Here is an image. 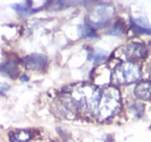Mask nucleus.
<instances>
[{"label": "nucleus", "instance_id": "obj_5", "mask_svg": "<svg viewBox=\"0 0 151 142\" xmlns=\"http://www.w3.org/2000/svg\"><path fill=\"white\" fill-rule=\"evenodd\" d=\"M47 62V56L42 54L34 53L27 56L24 60L25 67L29 70H36L44 67Z\"/></svg>", "mask_w": 151, "mask_h": 142}, {"label": "nucleus", "instance_id": "obj_9", "mask_svg": "<svg viewBox=\"0 0 151 142\" xmlns=\"http://www.w3.org/2000/svg\"><path fill=\"white\" fill-rule=\"evenodd\" d=\"M1 70L7 76L14 78L17 76V67L13 62H6L1 67Z\"/></svg>", "mask_w": 151, "mask_h": 142}, {"label": "nucleus", "instance_id": "obj_3", "mask_svg": "<svg viewBox=\"0 0 151 142\" xmlns=\"http://www.w3.org/2000/svg\"><path fill=\"white\" fill-rule=\"evenodd\" d=\"M113 8L110 5H101L97 6L93 11V18L96 19V21L92 23L93 27L99 28L105 25L110 21V17L113 14Z\"/></svg>", "mask_w": 151, "mask_h": 142}, {"label": "nucleus", "instance_id": "obj_11", "mask_svg": "<svg viewBox=\"0 0 151 142\" xmlns=\"http://www.w3.org/2000/svg\"><path fill=\"white\" fill-rule=\"evenodd\" d=\"M105 56V52L103 51L102 50H100V49H97L96 52L95 54H94L93 56V61L95 62H100V61L104 59Z\"/></svg>", "mask_w": 151, "mask_h": 142}, {"label": "nucleus", "instance_id": "obj_6", "mask_svg": "<svg viewBox=\"0 0 151 142\" xmlns=\"http://www.w3.org/2000/svg\"><path fill=\"white\" fill-rule=\"evenodd\" d=\"M134 94L139 100L150 101L151 99L150 81H145L138 84L135 87Z\"/></svg>", "mask_w": 151, "mask_h": 142}, {"label": "nucleus", "instance_id": "obj_4", "mask_svg": "<svg viewBox=\"0 0 151 142\" xmlns=\"http://www.w3.org/2000/svg\"><path fill=\"white\" fill-rule=\"evenodd\" d=\"M124 54L129 59H144L147 56V50L142 43H131L124 50Z\"/></svg>", "mask_w": 151, "mask_h": 142}, {"label": "nucleus", "instance_id": "obj_12", "mask_svg": "<svg viewBox=\"0 0 151 142\" xmlns=\"http://www.w3.org/2000/svg\"><path fill=\"white\" fill-rule=\"evenodd\" d=\"M123 33V27L121 24H116L113 28L110 30L109 34L110 35H114V36H118V35L121 34Z\"/></svg>", "mask_w": 151, "mask_h": 142}, {"label": "nucleus", "instance_id": "obj_10", "mask_svg": "<svg viewBox=\"0 0 151 142\" xmlns=\"http://www.w3.org/2000/svg\"><path fill=\"white\" fill-rule=\"evenodd\" d=\"M11 138H12L11 139L12 142H27L30 140V136L28 132L21 130L14 133L11 136Z\"/></svg>", "mask_w": 151, "mask_h": 142}, {"label": "nucleus", "instance_id": "obj_13", "mask_svg": "<svg viewBox=\"0 0 151 142\" xmlns=\"http://www.w3.org/2000/svg\"><path fill=\"white\" fill-rule=\"evenodd\" d=\"M10 86L6 83H4V82H0V95H2V94L5 93V92L9 90Z\"/></svg>", "mask_w": 151, "mask_h": 142}, {"label": "nucleus", "instance_id": "obj_7", "mask_svg": "<svg viewBox=\"0 0 151 142\" xmlns=\"http://www.w3.org/2000/svg\"><path fill=\"white\" fill-rule=\"evenodd\" d=\"M131 28L136 33L140 34H151V28L149 24L144 19H130Z\"/></svg>", "mask_w": 151, "mask_h": 142}, {"label": "nucleus", "instance_id": "obj_1", "mask_svg": "<svg viewBox=\"0 0 151 142\" xmlns=\"http://www.w3.org/2000/svg\"><path fill=\"white\" fill-rule=\"evenodd\" d=\"M141 75V68L139 65L132 62H126L116 67L114 78L120 84H131L137 81Z\"/></svg>", "mask_w": 151, "mask_h": 142}, {"label": "nucleus", "instance_id": "obj_2", "mask_svg": "<svg viewBox=\"0 0 151 142\" xmlns=\"http://www.w3.org/2000/svg\"><path fill=\"white\" fill-rule=\"evenodd\" d=\"M103 95L102 101H100L101 108L99 110L104 118H108L116 109L119 102V95L115 88H109L107 94Z\"/></svg>", "mask_w": 151, "mask_h": 142}, {"label": "nucleus", "instance_id": "obj_8", "mask_svg": "<svg viewBox=\"0 0 151 142\" xmlns=\"http://www.w3.org/2000/svg\"><path fill=\"white\" fill-rule=\"evenodd\" d=\"M13 8L22 16H27L33 14L36 11H40V10L31 9L30 6H29L28 5H21V4H17V5H13Z\"/></svg>", "mask_w": 151, "mask_h": 142}]
</instances>
